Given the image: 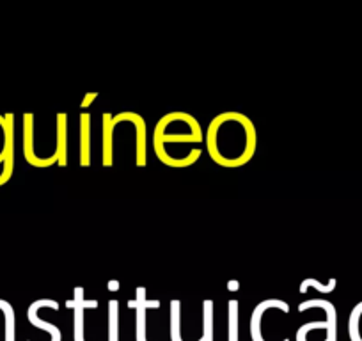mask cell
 Here are the masks:
<instances>
[{
  "label": "cell",
  "mask_w": 362,
  "mask_h": 341,
  "mask_svg": "<svg viewBox=\"0 0 362 341\" xmlns=\"http://www.w3.org/2000/svg\"><path fill=\"white\" fill-rule=\"evenodd\" d=\"M204 141L215 163L236 169L249 163L256 155L257 132L245 114L221 112L210 121Z\"/></svg>",
  "instance_id": "cell-1"
},
{
  "label": "cell",
  "mask_w": 362,
  "mask_h": 341,
  "mask_svg": "<svg viewBox=\"0 0 362 341\" xmlns=\"http://www.w3.org/2000/svg\"><path fill=\"white\" fill-rule=\"evenodd\" d=\"M201 142H204L203 128L189 112L165 114L160 117L153 132V149L158 160H162L174 146L181 144L194 149L199 148Z\"/></svg>",
  "instance_id": "cell-2"
},
{
  "label": "cell",
  "mask_w": 362,
  "mask_h": 341,
  "mask_svg": "<svg viewBox=\"0 0 362 341\" xmlns=\"http://www.w3.org/2000/svg\"><path fill=\"white\" fill-rule=\"evenodd\" d=\"M15 156V116L11 112L0 114V167Z\"/></svg>",
  "instance_id": "cell-3"
},
{
  "label": "cell",
  "mask_w": 362,
  "mask_h": 341,
  "mask_svg": "<svg viewBox=\"0 0 362 341\" xmlns=\"http://www.w3.org/2000/svg\"><path fill=\"white\" fill-rule=\"evenodd\" d=\"M93 117L89 112L80 114V166L89 167L93 162Z\"/></svg>",
  "instance_id": "cell-4"
},
{
  "label": "cell",
  "mask_w": 362,
  "mask_h": 341,
  "mask_svg": "<svg viewBox=\"0 0 362 341\" xmlns=\"http://www.w3.org/2000/svg\"><path fill=\"white\" fill-rule=\"evenodd\" d=\"M348 333L351 341H362V302H358L351 309L350 320H348Z\"/></svg>",
  "instance_id": "cell-5"
},
{
  "label": "cell",
  "mask_w": 362,
  "mask_h": 341,
  "mask_svg": "<svg viewBox=\"0 0 362 341\" xmlns=\"http://www.w3.org/2000/svg\"><path fill=\"white\" fill-rule=\"evenodd\" d=\"M29 320H30V323H33V325L41 327V329L48 330V333L52 334V341L61 340V333H59L57 327L52 325V323H48V322H45V320H41L40 316H37V309H36V306H34V302L30 304V308H29Z\"/></svg>",
  "instance_id": "cell-6"
},
{
  "label": "cell",
  "mask_w": 362,
  "mask_h": 341,
  "mask_svg": "<svg viewBox=\"0 0 362 341\" xmlns=\"http://www.w3.org/2000/svg\"><path fill=\"white\" fill-rule=\"evenodd\" d=\"M0 309L4 311L6 318V341H13V333H15V311L8 301L0 299Z\"/></svg>",
  "instance_id": "cell-7"
},
{
  "label": "cell",
  "mask_w": 362,
  "mask_h": 341,
  "mask_svg": "<svg viewBox=\"0 0 362 341\" xmlns=\"http://www.w3.org/2000/svg\"><path fill=\"white\" fill-rule=\"evenodd\" d=\"M117 320H119V302L116 299L109 302V322H110V341H116Z\"/></svg>",
  "instance_id": "cell-8"
},
{
  "label": "cell",
  "mask_w": 362,
  "mask_h": 341,
  "mask_svg": "<svg viewBox=\"0 0 362 341\" xmlns=\"http://www.w3.org/2000/svg\"><path fill=\"white\" fill-rule=\"evenodd\" d=\"M309 287L316 288V290L323 291V294H329V291H332L334 288H336V279H330L329 287H323V284L320 283V281H316V279H304V281H302V284H300V294H305Z\"/></svg>",
  "instance_id": "cell-9"
},
{
  "label": "cell",
  "mask_w": 362,
  "mask_h": 341,
  "mask_svg": "<svg viewBox=\"0 0 362 341\" xmlns=\"http://www.w3.org/2000/svg\"><path fill=\"white\" fill-rule=\"evenodd\" d=\"M95 98H98V93H89V95H86V98H83V102H82V109H86V107H89L90 103H93V100Z\"/></svg>",
  "instance_id": "cell-10"
},
{
  "label": "cell",
  "mask_w": 362,
  "mask_h": 341,
  "mask_svg": "<svg viewBox=\"0 0 362 341\" xmlns=\"http://www.w3.org/2000/svg\"><path fill=\"white\" fill-rule=\"evenodd\" d=\"M109 290H119V284H117V281H109Z\"/></svg>",
  "instance_id": "cell-11"
},
{
  "label": "cell",
  "mask_w": 362,
  "mask_h": 341,
  "mask_svg": "<svg viewBox=\"0 0 362 341\" xmlns=\"http://www.w3.org/2000/svg\"><path fill=\"white\" fill-rule=\"evenodd\" d=\"M238 288H240L238 281H231V283H229V290H238Z\"/></svg>",
  "instance_id": "cell-12"
}]
</instances>
